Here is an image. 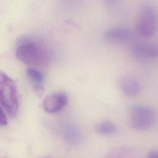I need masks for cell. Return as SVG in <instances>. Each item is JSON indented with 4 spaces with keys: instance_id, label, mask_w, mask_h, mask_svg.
Returning <instances> with one entry per match:
<instances>
[{
    "instance_id": "6da1fadb",
    "label": "cell",
    "mask_w": 158,
    "mask_h": 158,
    "mask_svg": "<svg viewBox=\"0 0 158 158\" xmlns=\"http://www.w3.org/2000/svg\"><path fill=\"white\" fill-rule=\"evenodd\" d=\"M16 56L21 62L28 65H44L49 60V53L46 48L40 42L31 40L19 44L16 49Z\"/></svg>"
},
{
    "instance_id": "7a4b0ae2",
    "label": "cell",
    "mask_w": 158,
    "mask_h": 158,
    "mask_svg": "<svg viewBox=\"0 0 158 158\" xmlns=\"http://www.w3.org/2000/svg\"><path fill=\"white\" fill-rule=\"evenodd\" d=\"M0 104L10 116L17 113L19 103L15 83L2 71H0Z\"/></svg>"
},
{
    "instance_id": "3957f363",
    "label": "cell",
    "mask_w": 158,
    "mask_h": 158,
    "mask_svg": "<svg viewBox=\"0 0 158 158\" xmlns=\"http://www.w3.org/2000/svg\"><path fill=\"white\" fill-rule=\"evenodd\" d=\"M136 30L142 36H151L158 30V10L152 5L141 6L138 12Z\"/></svg>"
},
{
    "instance_id": "277c9868",
    "label": "cell",
    "mask_w": 158,
    "mask_h": 158,
    "mask_svg": "<svg viewBox=\"0 0 158 158\" xmlns=\"http://www.w3.org/2000/svg\"><path fill=\"white\" fill-rule=\"evenodd\" d=\"M156 114L151 107L136 104L131 106L128 110L130 126L136 130H145L151 128L155 123Z\"/></svg>"
},
{
    "instance_id": "5b68a950",
    "label": "cell",
    "mask_w": 158,
    "mask_h": 158,
    "mask_svg": "<svg viewBox=\"0 0 158 158\" xmlns=\"http://www.w3.org/2000/svg\"><path fill=\"white\" fill-rule=\"evenodd\" d=\"M67 101V95L64 92H58L46 96L43 101V106L47 112L55 113L63 109Z\"/></svg>"
},
{
    "instance_id": "8992f818",
    "label": "cell",
    "mask_w": 158,
    "mask_h": 158,
    "mask_svg": "<svg viewBox=\"0 0 158 158\" xmlns=\"http://www.w3.org/2000/svg\"><path fill=\"white\" fill-rule=\"evenodd\" d=\"M132 32L128 28L122 27H115L106 31L104 37L107 41L122 43L129 41L132 37Z\"/></svg>"
},
{
    "instance_id": "52a82bcc",
    "label": "cell",
    "mask_w": 158,
    "mask_h": 158,
    "mask_svg": "<svg viewBox=\"0 0 158 158\" xmlns=\"http://www.w3.org/2000/svg\"><path fill=\"white\" fill-rule=\"evenodd\" d=\"M119 85L122 92L129 98L136 96L141 91L139 82L136 78L131 77H122L119 79Z\"/></svg>"
},
{
    "instance_id": "ba28073f",
    "label": "cell",
    "mask_w": 158,
    "mask_h": 158,
    "mask_svg": "<svg viewBox=\"0 0 158 158\" xmlns=\"http://www.w3.org/2000/svg\"><path fill=\"white\" fill-rule=\"evenodd\" d=\"M134 150L129 147H120L110 151L103 158H135Z\"/></svg>"
},
{
    "instance_id": "9c48e42d",
    "label": "cell",
    "mask_w": 158,
    "mask_h": 158,
    "mask_svg": "<svg viewBox=\"0 0 158 158\" xmlns=\"http://www.w3.org/2000/svg\"><path fill=\"white\" fill-rule=\"evenodd\" d=\"M95 131L101 135H110L114 134L117 130V125L109 120H104L97 123L94 126Z\"/></svg>"
},
{
    "instance_id": "30bf717a",
    "label": "cell",
    "mask_w": 158,
    "mask_h": 158,
    "mask_svg": "<svg viewBox=\"0 0 158 158\" xmlns=\"http://www.w3.org/2000/svg\"><path fill=\"white\" fill-rule=\"evenodd\" d=\"M27 74L30 80L32 81L35 85H43L44 79V75L39 70L30 68L27 69Z\"/></svg>"
},
{
    "instance_id": "8fae6325",
    "label": "cell",
    "mask_w": 158,
    "mask_h": 158,
    "mask_svg": "<svg viewBox=\"0 0 158 158\" xmlns=\"http://www.w3.org/2000/svg\"><path fill=\"white\" fill-rule=\"evenodd\" d=\"M146 43H136L131 48L132 54L137 59H144L147 57L146 56Z\"/></svg>"
},
{
    "instance_id": "7c38bea8",
    "label": "cell",
    "mask_w": 158,
    "mask_h": 158,
    "mask_svg": "<svg viewBox=\"0 0 158 158\" xmlns=\"http://www.w3.org/2000/svg\"><path fill=\"white\" fill-rule=\"evenodd\" d=\"M147 57L156 58L158 57V42L147 44L146 46Z\"/></svg>"
},
{
    "instance_id": "4fadbf2b",
    "label": "cell",
    "mask_w": 158,
    "mask_h": 158,
    "mask_svg": "<svg viewBox=\"0 0 158 158\" xmlns=\"http://www.w3.org/2000/svg\"><path fill=\"white\" fill-rule=\"evenodd\" d=\"M7 124V119L4 111L0 107V126H4Z\"/></svg>"
},
{
    "instance_id": "5bb4252c",
    "label": "cell",
    "mask_w": 158,
    "mask_h": 158,
    "mask_svg": "<svg viewBox=\"0 0 158 158\" xmlns=\"http://www.w3.org/2000/svg\"><path fill=\"white\" fill-rule=\"evenodd\" d=\"M44 88L43 85H34L35 91L38 96L42 95V94L44 91Z\"/></svg>"
},
{
    "instance_id": "9a60e30c",
    "label": "cell",
    "mask_w": 158,
    "mask_h": 158,
    "mask_svg": "<svg viewBox=\"0 0 158 158\" xmlns=\"http://www.w3.org/2000/svg\"><path fill=\"white\" fill-rule=\"evenodd\" d=\"M147 158H158V150L149 151L148 154Z\"/></svg>"
}]
</instances>
